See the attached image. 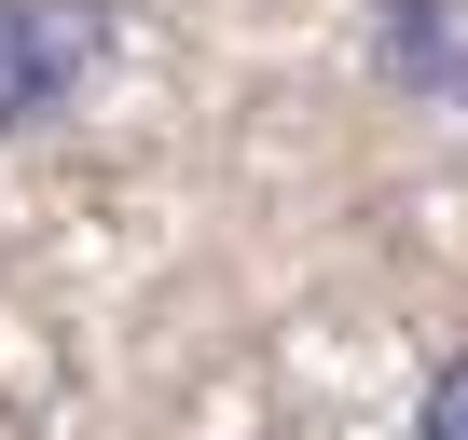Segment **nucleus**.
<instances>
[{
	"label": "nucleus",
	"mask_w": 468,
	"mask_h": 440,
	"mask_svg": "<svg viewBox=\"0 0 468 440\" xmlns=\"http://www.w3.org/2000/svg\"><path fill=\"white\" fill-rule=\"evenodd\" d=\"M413 440H468V358H441V372H427V399H413Z\"/></svg>",
	"instance_id": "obj_3"
},
{
	"label": "nucleus",
	"mask_w": 468,
	"mask_h": 440,
	"mask_svg": "<svg viewBox=\"0 0 468 440\" xmlns=\"http://www.w3.org/2000/svg\"><path fill=\"white\" fill-rule=\"evenodd\" d=\"M372 69L427 110H468V0H372Z\"/></svg>",
	"instance_id": "obj_2"
},
{
	"label": "nucleus",
	"mask_w": 468,
	"mask_h": 440,
	"mask_svg": "<svg viewBox=\"0 0 468 440\" xmlns=\"http://www.w3.org/2000/svg\"><path fill=\"white\" fill-rule=\"evenodd\" d=\"M111 56L97 0H0V138H28L42 110H69Z\"/></svg>",
	"instance_id": "obj_1"
}]
</instances>
